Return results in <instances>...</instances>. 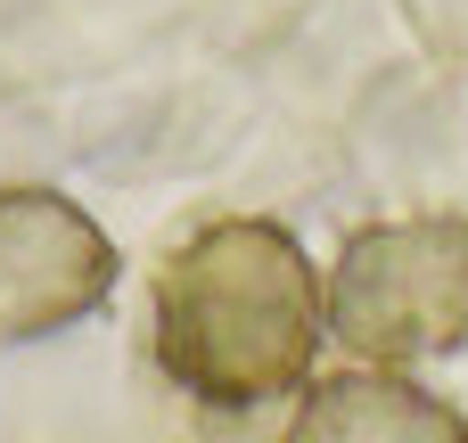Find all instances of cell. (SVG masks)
Returning a JSON list of instances; mask_svg holds the SVG:
<instances>
[{
	"label": "cell",
	"instance_id": "6da1fadb",
	"mask_svg": "<svg viewBox=\"0 0 468 443\" xmlns=\"http://www.w3.org/2000/svg\"><path fill=\"white\" fill-rule=\"evenodd\" d=\"M329 312L321 271L271 214L189 230L156 271V370L197 411H263L313 386Z\"/></svg>",
	"mask_w": 468,
	"mask_h": 443
},
{
	"label": "cell",
	"instance_id": "7a4b0ae2",
	"mask_svg": "<svg viewBox=\"0 0 468 443\" xmlns=\"http://www.w3.org/2000/svg\"><path fill=\"white\" fill-rule=\"evenodd\" d=\"M321 312L329 337L370 370L468 345V214H403L354 230L321 280Z\"/></svg>",
	"mask_w": 468,
	"mask_h": 443
},
{
	"label": "cell",
	"instance_id": "3957f363",
	"mask_svg": "<svg viewBox=\"0 0 468 443\" xmlns=\"http://www.w3.org/2000/svg\"><path fill=\"white\" fill-rule=\"evenodd\" d=\"M115 238L66 189H0V337H58L115 296Z\"/></svg>",
	"mask_w": 468,
	"mask_h": 443
},
{
	"label": "cell",
	"instance_id": "277c9868",
	"mask_svg": "<svg viewBox=\"0 0 468 443\" xmlns=\"http://www.w3.org/2000/svg\"><path fill=\"white\" fill-rule=\"evenodd\" d=\"M280 443H468V419L411 386L403 370H337V378H313L288 436Z\"/></svg>",
	"mask_w": 468,
	"mask_h": 443
}]
</instances>
